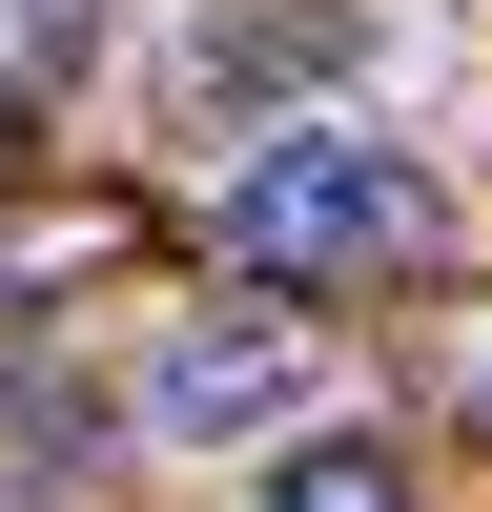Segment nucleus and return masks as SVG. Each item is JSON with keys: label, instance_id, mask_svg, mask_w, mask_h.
<instances>
[{"label": "nucleus", "instance_id": "4", "mask_svg": "<svg viewBox=\"0 0 492 512\" xmlns=\"http://www.w3.org/2000/svg\"><path fill=\"white\" fill-rule=\"evenodd\" d=\"M82 41H103V0H0V82H62Z\"/></svg>", "mask_w": 492, "mask_h": 512}, {"label": "nucleus", "instance_id": "1", "mask_svg": "<svg viewBox=\"0 0 492 512\" xmlns=\"http://www.w3.org/2000/svg\"><path fill=\"white\" fill-rule=\"evenodd\" d=\"M451 226L431 144H410L390 103H267L226 144V246L267 287H328V267H410V246Z\"/></svg>", "mask_w": 492, "mask_h": 512}, {"label": "nucleus", "instance_id": "2", "mask_svg": "<svg viewBox=\"0 0 492 512\" xmlns=\"http://www.w3.org/2000/svg\"><path fill=\"white\" fill-rule=\"evenodd\" d=\"M123 410H144L164 472H267V451L349 431V369H328L308 308H164V349L123 369Z\"/></svg>", "mask_w": 492, "mask_h": 512}, {"label": "nucleus", "instance_id": "3", "mask_svg": "<svg viewBox=\"0 0 492 512\" xmlns=\"http://www.w3.org/2000/svg\"><path fill=\"white\" fill-rule=\"evenodd\" d=\"M246 512H410V472H390L369 431H308V451H267V492H246Z\"/></svg>", "mask_w": 492, "mask_h": 512}, {"label": "nucleus", "instance_id": "5", "mask_svg": "<svg viewBox=\"0 0 492 512\" xmlns=\"http://www.w3.org/2000/svg\"><path fill=\"white\" fill-rule=\"evenodd\" d=\"M472 410H492V308H472Z\"/></svg>", "mask_w": 492, "mask_h": 512}]
</instances>
